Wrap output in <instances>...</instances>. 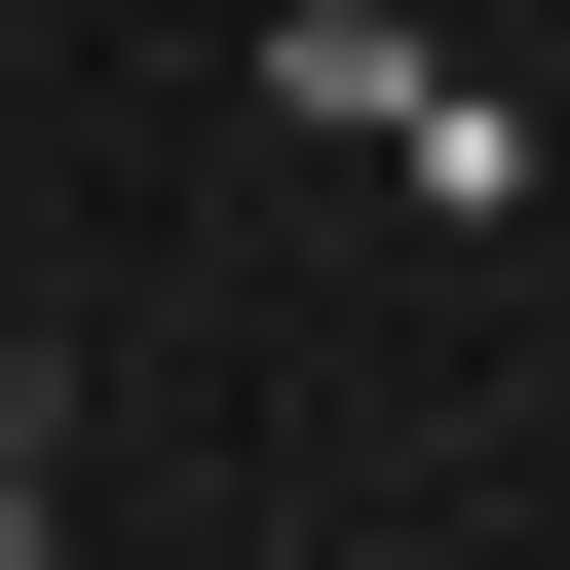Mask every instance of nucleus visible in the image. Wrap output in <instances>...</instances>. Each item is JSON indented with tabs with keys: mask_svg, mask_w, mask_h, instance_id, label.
Returning <instances> with one entry per match:
<instances>
[{
	"mask_svg": "<svg viewBox=\"0 0 570 570\" xmlns=\"http://www.w3.org/2000/svg\"><path fill=\"white\" fill-rule=\"evenodd\" d=\"M266 77H305V115H343L381 190H532V115H494L456 39H381V0H305V39H266Z\"/></svg>",
	"mask_w": 570,
	"mask_h": 570,
	"instance_id": "obj_1",
	"label": "nucleus"
},
{
	"mask_svg": "<svg viewBox=\"0 0 570 570\" xmlns=\"http://www.w3.org/2000/svg\"><path fill=\"white\" fill-rule=\"evenodd\" d=\"M39 532H77V381L0 343V570H39Z\"/></svg>",
	"mask_w": 570,
	"mask_h": 570,
	"instance_id": "obj_2",
	"label": "nucleus"
}]
</instances>
